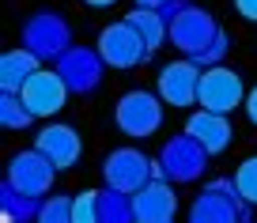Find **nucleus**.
Listing matches in <instances>:
<instances>
[{
  "instance_id": "1",
  "label": "nucleus",
  "mask_w": 257,
  "mask_h": 223,
  "mask_svg": "<svg viewBox=\"0 0 257 223\" xmlns=\"http://www.w3.org/2000/svg\"><path fill=\"white\" fill-rule=\"evenodd\" d=\"M163 19H167V27H170V42H174L182 53H189V57H197L201 49H208L212 38L219 34L216 19H212L204 8L185 4V0L167 4V8H163Z\"/></svg>"
},
{
  "instance_id": "2",
  "label": "nucleus",
  "mask_w": 257,
  "mask_h": 223,
  "mask_svg": "<svg viewBox=\"0 0 257 223\" xmlns=\"http://www.w3.org/2000/svg\"><path fill=\"white\" fill-rule=\"evenodd\" d=\"M253 204H246L234 185V178H216L201 189V197L193 200L189 219L193 223H231V219H249Z\"/></svg>"
},
{
  "instance_id": "3",
  "label": "nucleus",
  "mask_w": 257,
  "mask_h": 223,
  "mask_svg": "<svg viewBox=\"0 0 257 223\" xmlns=\"http://www.w3.org/2000/svg\"><path fill=\"white\" fill-rule=\"evenodd\" d=\"M98 53H102V61L110 68H137V64L152 61L155 49L148 46V38L128 19H117V23H110L98 34Z\"/></svg>"
},
{
  "instance_id": "4",
  "label": "nucleus",
  "mask_w": 257,
  "mask_h": 223,
  "mask_svg": "<svg viewBox=\"0 0 257 223\" xmlns=\"http://www.w3.org/2000/svg\"><path fill=\"white\" fill-rule=\"evenodd\" d=\"M113 125L125 136H133V140H144V136L159 133L163 95H152V91H128V95H121L117 106H113Z\"/></svg>"
},
{
  "instance_id": "5",
  "label": "nucleus",
  "mask_w": 257,
  "mask_h": 223,
  "mask_svg": "<svg viewBox=\"0 0 257 223\" xmlns=\"http://www.w3.org/2000/svg\"><path fill=\"white\" fill-rule=\"evenodd\" d=\"M197 102H201V110L234 114V106L246 102V87H242V76H238L234 68H223V64H208V68L201 72Z\"/></svg>"
},
{
  "instance_id": "6",
  "label": "nucleus",
  "mask_w": 257,
  "mask_h": 223,
  "mask_svg": "<svg viewBox=\"0 0 257 223\" xmlns=\"http://www.w3.org/2000/svg\"><path fill=\"white\" fill-rule=\"evenodd\" d=\"M23 46L31 49L34 57H42V61H57L64 49L72 46L68 23H64L57 12H38V16H31L27 27H23Z\"/></svg>"
},
{
  "instance_id": "7",
  "label": "nucleus",
  "mask_w": 257,
  "mask_h": 223,
  "mask_svg": "<svg viewBox=\"0 0 257 223\" xmlns=\"http://www.w3.org/2000/svg\"><path fill=\"white\" fill-rule=\"evenodd\" d=\"M208 148H204L201 140H193L189 133L185 136H174V140L163 148L159 163H163V174L170 178V182H197V178L204 174V167H208Z\"/></svg>"
},
{
  "instance_id": "8",
  "label": "nucleus",
  "mask_w": 257,
  "mask_h": 223,
  "mask_svg": "<svg viewBox=\"0 0 257 223\" xmlns=\"http://www.w3.org/2000/svg\"><path fill=\"white\" fill-rule=\"evenodd\" d=\"M23 102L31 106V114L34 118H53V114H61L64 110V102H68V83H64V76L57 72V64L53 68H38L31 76V80L23 83Z\"/></svg>"
},
{
  "instance_id": "9",
  "label": "nucleus",
  "mask_w": 257,
  "mask_h": 223,
  "mask_svg": "<svg viewBox=\"0 0 257 223\" xmlns=\"http://www.w3.org/2000/svg\"><path fill=\"white\" fill-rule=\"evenodd\" d=\"M102 178H106V185H113V189L137 193L144 182L155 178V159H148V155L137 152V148H117V152L106 155Z\"/></svg>"
},
{
  "instance_id": "10",
  "label": "nucleus",
  "mask_w": 257,
  "mask_h": 223,
  "mask_svg": "<svg viewBox=\"0 0 257 223\" xmlns=\"http://www.w3.org/2000/svg\"><path fill=\"white\" fill-rule=\"evenodd\" d=\"M53 174H57V167L49 163V155H42L38 148H31V152L12 155L4 182H12L19 193H27V197H46V193L53 189Z\"/></svg>"
},
{
  "instance_id": "11",
  "label": "nucleus",
  "mask_w": 257,
  "mask_h": 223,
  "mask_svg": "<svg viewBox=\"0 0 257 223\" xmlns=\"http://www.w3.org/2000/svg\"><path fill=\"white\" fill-rule=\"evenodd\" d=\"M102 53L98 49H83V46H68L57 57V72L64 76L72 95H91L102 80Z\"/></svg>"
},
{
  "instance_id": "12",
  "label": "nucleus",
  "mask_w": 257,
  "mask_h": 223,
  "mask_svg": "<svg viewBox=\"0 0 257 223\" xmlns=\"http://www.w3.org/2000/svg\"><path fill=\"white\" fill-rule=\"evenodd\" d=\"M178 215V197L170 178L155 174L152 182H144L137 193H133V219L140 223H170Z\"/></svg>"
},
{
  "instance_id": "13",
  "label": "nucleus",
  "mask_w": 257,
  "mask_h": 223,
  "mask_svg": "<svg viewBox=\"0 0 257 223\" xmlns=\"http://www.w3.org/2000/svg\"><path fill=\"white\" fill-rule=\"evenodd\" d=\"M201 87V64L193 61H174L159 72V95L167 106H193Z\"/></svg>"
},
{
  "instance_id": "14",
  "label": "nucleus",
  "mask_w": 257,
  "mask_h": 223,
  "mask_svg": "<svg viewBox=\"0 0 257 223\" xmlns=\"http://www.w3.org/2000/svg\"><path fill=\"white\" fill-rule=\"evenodd\" d=\"M34 148H38L42 155H49V163H53L57 170H72L76 163H80L83 155V144H80V133H76L72 125H46L38 136H34Z\"/></svg>"
},
{
  "instance_id": "15",
  "label": "nucleus",
  "mask_w": 257,
  "mask_h": 223,
  "mask_svg": "<svg viewBox=\"0 0 257 223\" xmlns=\"http://www.w3.org/2000/svg\"><path fill=\"white\" fill-rule=\"evenodd\" d=\"M185 133L193 136V140H201L204 148H208L212 155H219L231 144V121H227V114H216V110H201V114H193L189 125H185Z\"/></svg>"
},
{
  "instance_id": "16",
  "label": "nucleus",
  "mask_w": 257,
  "mask_h": 223,
  "mask_svg": "<svg viewBox=\"0 0 257 223\" xmlns=\"http://www.w3.org/2000/svg\"><path fill=\"white\" fill-rule=\"evenodd\" d=\"M38 68H42V57H34L27 46L8 49V53L0 57V87L4 91H23V83L31 80Z\"/></svg>"
},
{
  "instance_id": "17",
  "label": "nucleus",
  "mask_w": 257,
  "mask_h": 223,
  "mask_svg": "<svg viewBox=\"0 0 257 223\" xmlns=\"http://www.w3.org/2000/svg\"><path fill=\"white\" fill-rule=\"evenodd\" d=\"M125 19L137 27L140 34H144L152 49H159V46H163V38L170 34V27H167V19H163V12H155V8H140V4H137V12H128Z\"/></svg>"
},
{
  "instance_id": "18",
  "label": "nucleus",
  "mask_w": 257,
  "mask_h": 223,
  "mask_svg": "<svg viewBox=\"0 0 257 223\" xmlns=\"http://www.w3.org/2000/svg\"><path fill=\"white\" fill-rule=\"evenodd\" d=\"M98 219H113V223L133 219V193L106 185V189L98 193Z\"/></svg>"
},
{
  "instance_id": "19",
  "label": "nucleus",
  "mask_w": 257,
  "mask_h": 223,
  "mask_svg": "<svg viewBox=\"0 0 257 223\" xmlns=\"http://www.w3.org/2000/svg\"><path fill=\"white\" fill-rule=\"evenodd\" d=\"M0 121H4V129H27L34 121L31 106L23 102L19 91H4V98H0Z\"/></svg>"
},
{
  "instance_id": "20",
  "label": "nucleus",
  "mask_w": 257,
  "mask_h": 223,
  "mask_svg": "<svg viewBox=\"0 0 257 223\" xmlns=\"http://www.w3.org/2000/svg\"><path fill=\"white\" fill-rule=\"evenodd\" d=\"M38 219L42 223H68L72 219V197L46 193V197H42V208H38Z\"/></svg>"
},
{
  "instance_id": "21",
  "label": "nucleus",
  "mask_w": 257,
  "mask_h": 223,
  "mask_svg": "<svg viewBox=\"0 0 257 223\" xmlns=\"http://www.w3.org/2000/svg\"><path fill=\"white\" fill-rule=\"evenodd\" d=\"M234 185H238L242 200L257 208V155H249L246 163H238V170H234Z\"/></svg>"
},
{
  "instance_id": "22",
  "label": "nucleus",
  "mask_w": 257,
  "mask_h": 223,
  "mask_svg": "<svg viewBox=\"0 0 257 223\" xmlns=\"http://www.w3.org/2000/svg\"><path fill=\"white\" fill-rule=\"evenodd\" d=\"M80 219H98V193L95 189L72 197V223H80Z\"/></svg>"
},
{
  "instance_id": "23",
  "label": "nucleus",
  "mask_w": 257,
  "mask_h": 223,
  "mask_svg": "<svg viewBox=\"0 0 257 223\" xmlns=\"http://www.w3.org/2000/svg\"><path fill=\"white\" fill-rule=\"evenodd\" d=\"M223 53H227V34L219 31L216 38H212V46H208V49H201V53L193 57V61L201 64V68H208V64H219V61H223Z\"/></svg>"
},
{
  "instance_id": "24",
  "label": "nucleus",
  "mask_w": 257,
  "mask_h": 223,
  "mask_svg": "<svg viewBox=\"0 0 257 223\" xmlns=\"http://www.w3.org/2000/svg\"><path fill=\"white\" fill-rule=\"evenodd\" d=\"M234 12L249 23H257V0H234Z\"/></svg>"
},
{
  "instance_id": "25",
  "label": "nucleus",
  "mask_w": 257,
  "mask_h": 223,
  "mask_svg": "<svg viewBox=\"0 0 257 223\" xmlns=\"http://www.w3.org/2000/svg\"><path fill=\"white\" fill-rule=\"evenodd\" d=\"M246 118H249V121L257 125V87H253V91L246 95Z\"/></svg>"
},
{
  "instance_id": "26",
  "label": "nucleus",
  "mask_w": 257,
  "mask_h": 223,
  "mask_svg": "<svg viewBox=\"0 0 257 223\" xmlns=\"http://www.w3.org/2000/svg\"><path fill=\"white\" fill-rule=\"evenodd\" d=\"M140 8H155V12H163L167 4H174V0H137Z\"/></svg>"
},
{
  "instance_id": "27",
  "label": "nucleus",
  "mask_w": 257,
  "mask_h": 223,
  "mask_svg": "<svg viewBox=\"0 0 257 223\" xmlns=\"http://www.w3.org/2000/svg\"><path fill=\"white\" fill-rule=\"evenodd\" d=\"M87 8H110V4H117V0H83Z\"/></svg>"
}]
</instances>
